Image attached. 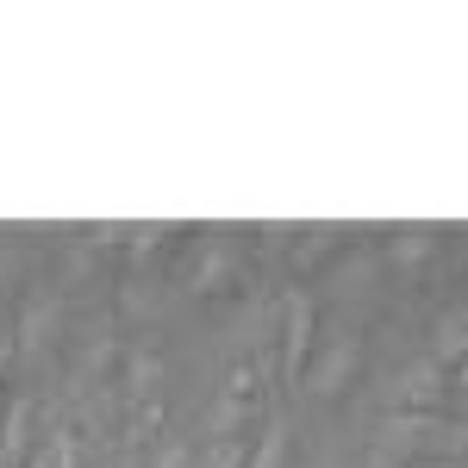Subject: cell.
<instances>
[{
  "instance_id": "1",
  "label": "cell",
  "mask_w": 468,
  "mask_h": 468,
  "mask_svg": "<svg viewBox=\"0 0 468 468\" xmlns=\"http://www.w3.org/2000/svg\"><path fill=\"white\" fill-rule=\"evenodd\" d=\"M313 350V300L306 293H288V356H282V375L300 381V362Z\"/></svg>"
},
{
  "instance_id": "9",
  "label": "cell",
  "mask_w": 468,
  "mask_h": 468,
  "mask_svg": "<svg viewBox=\"0 0 468 468\" xmlns=\"http://www.w3.org/2000/svg\"><path fill=\"white\" fill-rule=\"evenodd\" d=\"M425 250H431V238H425V231H406V238L394 244V256H399V262H419Z\"/></svg>"
},
{
  "instance_id": "13",
  "label": "cell",
  "mask_w": 468,
  "mask_h": 468,
  "mask_svg": "<svg viewBox=\"0 0 468 468\" xmlns=\"http://www.w3.org/2000/svg\"><path fill=\"white\" fill-rule=\"evenodd\" d=\"M32 468H50V463H32Z\"/></svg>"
},
{
  "instance_id": "7",
  "label": "cell",
  "mask_w": 468,
  "mask_h": 468,
  "mask_svg": "<svg viewBox=\"0 0 468 468\" xmlns=\"http://www.w3.org/2000/svg\"><path fill=\"white\" fill-rule=\"evenodd\" d=\"M207 468H250V443H244V437H218Z\"/></svg>"
},
{
  "instance_id": "3",
  "label": "cell",
  "mask_w": 468,
  "mask_h": 468,
  "mask_svg": "<svg viewBox=\"0 0 468 468\" xmlns=\"http://www.w3.org/2000/svg\"><path fill=\"white\" fill-rule=\"evenodd\" d=\"M468 356V313H443L437 319V344H431V362H463Z\"/></svg>"
},
{
  "instance_id": "12",
  "label": "cell",
  "mask_w": 468,
  "mask_h": 468,
  "mask_svg": "<svg viewBox=\"0 0 468 468\" xmlns=\"http://www.w3.org/2000/svg\"><path fill=\"white\" fill-rule=\"evenodd\" d=\"M0 356H6V337H0Z\"/></svg>"
},
{
  "instance_id": "10",
  "label": "cell",
  "mask_w": 468,
  "mask_h": 468,
  "mask_svg": "<svg viewBox=\"0 0 468 468\" xmlns=\"http://www.w3.org/2000/svg\"><path fill=\"white\" fill-rule=\"evenodd\" d=\"M156 468H187V450H181V443H169V450H163V463Z\"/></svg>"
},
{
  "instance_id": "5",
  "label": "cell",
  "mask_w": 468,
  "mask_h": 468,
  "mask_svg": "<svg viewBox=\"0 0 468 468\" xmlns=\"http://www.w3.org/2000/svg\"><path fill=\"white\" fill-rule=\"evenodd\" d=\"M350 368H356V344H337V350L324 356V368H319V381H313V388H319V394H337Z\"/></svg>"
},
{
  "instance_id": "8",
  "label": "cell",
  "mask_w": 468,
  "mask_h": 468,
  "mask_svg": "<svg viewBox=\"0 0 468 468\" xmlns=\"http://www.w3.org/2000/svg\"><path fill=\"white\" fill-rule=\"evenodd\" d=\"M0 450H6V456H19V450H26V399H13L6 431H0Z\"/></svg>"
},
{
  "instance_id": "2",
  "label": "cell",
  "mask_w": 468,
  "mask_h": 468,
  "mask_svg": "<svg viewBox=\"0 0 468 468\" xmlns=\"http://www.w3.org/2000/svg\"><path fill=\"white\" fill-rule=\"evenodd\" d=\"M443 388H450L443 368H437V362H419V368H406V381H399V406H412V412H419V406H437Z\"/></svg>"
},
{
  "instance_id": "4",
  "label": "cell",
  "mask_w": 468,
  "mask_h": 468,
  "mask_svg": "<svg viewBox=\"0 0 468 468\" xmlns=\"http://www.w3.org/2000/svg\"><path fill=\"white\" fill-rule=\"evenodd\" d=\"M288 463V419H269V431H262V443H256L250 468H282Z\"/></svg>"
},
{
  "instance_id": "11",
  "label": "cell",
  "mask_w": 468,
  "mask_h": 468,
  "mask_svg": "<svg viewBox=\"0 0 468 468\" xmlns=\"http://www.w3.org/2000/svg\"><path fill=\"white\" fill-rule=\"evenodd\" d=\"M456 388H468V362H463V375H456Z\"/></svg>"
},
{
  "instance_id": "6",
  "label": "cell",
  "mask_w": 468,
  "mask_h": 468,
  "mask_svg": "<svg viewBox=\"0 0 468 468\" xmlns=\"http://www.w3.org/2000/svg\"><path fill=\"white\" fill-rule=\"evenodd\" d=\"M250 406H256V399H231V394H225V399H218V412H213V431L218 437H238L244 425H250Z\"/></svg>"
}]
</instances>
